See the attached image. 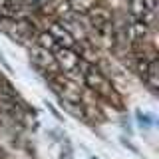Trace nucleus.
I'll return each instance as SVG.
<instances>
[{"instance_id": "f257e3e1", "label": "nucleus", "mask_w": 159, "mask_h": 159, "mask_svg": "<svg viewBox=\"0 0 159 159\" xmlns=\"http://www.w3.org/2000/svg\"><path fill=\"white\" fill-rule=\"evenodd\" d=\"M52 58H54V62H58L60 66H62L64 70H68V72H74L76 66L80 64V60H82V56H80L76 50L66 48V46H58L52 52Z\"/></svg>"}, {"instance_id": "f03ea898", "label": "nucleus", "mask_w": 159, "mask_h": 159, "mask_svg": "<svg viewBox=\"0 0 159 159\" xmlns=\"http://www.w3.org/2000/svg\"><path fill=\"white\" fill-rule=\"evenodd\" d=\"M48 2H50V0H22V4L26 6V10H28V12H30V10H32V12H36V10L44 8Z\"/></svg>"}]
</instances>
